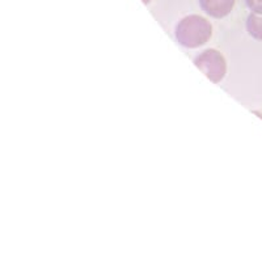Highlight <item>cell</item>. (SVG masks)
I'll return each mask as SVG.
<instances>
[{
	"label": "cell",
	"instance_id": "8992f818",
	"mask_svg": "<svg viewBox=\"0 0 262 262\" xmlns=\"http://www.w3.org/2000/svg\"><path fill=\"white\" fill-rule=\"evenodd\" d=\"M142 2H143V3H144V4H148V3H149V2H151V0H142Z\"/></svg>",
	"mask_w": 262,
	"mask_h": 262
},
{
	"label": "cell",
	"instance_id": "277c9868",
	"mask_svg": "<svg viewBox=\"0 0 262 262\" xmlns=\"http://www.w3.org/2000/svg\"><path fill=\"white\" fill-rule=\"evenodd\" d=\"M247 29L253 38L262 41V13L253 12L247 21Z\"/></svg>",
	"mask_w": 262,
	"mask_h": 262
},
{
	"label": "cell",
	"instance_id": "7a4b0ae2",
	"mask_svg": "<svg viewBox=\"0 0 262 262\" xmlns=\"http://www.w3.org/2000/svg\"><path fill=\"white\" fill-rule=\"evenodd\" d=\"M195 66L214 83H219L227 72L224 57L215 49H209L200 54L194 60Z\"/></svg>",
	"mask_w": 262,
	"mask_h": 262
},
{
	"label": "cell",
	"instance_id": "3957f363",
	"mask_svg": "<svg viewBox=\"0 0 262 262\" xmlns=\"http://www.w3.org/2000/svg\"><path fill=\"white\" fill-rule=\"evenodd\" d=\"M201 8L215 18L226 17L235 6V0H200Z\"/></svg>",
	"mask_w": 262,
	"mask_h": 262
},
{
	"label": "cell",
	"instance_id": "5b68a950",
	"mask_svg": "<svg viewBox=\"0 0 262 262\" xmlns=\"http://www.w3.org/2000/svg\"><path fill=\"white\" fill-rule=\"evenodd\" d=\"M247 6L249 7L250 11L256 13H262V0H245Z\"/></svg>",
	"mask_w": 262,
	"mask_h": 262
},
{
	"label": "cell",
	"instance_id": "6da1fadb",
	"mask_svg": "<svg viewBox=\"0 0 262 262\" xmlns=\"http://www.w3.org/2000/svg\"><path fill=\"white\" fill-rule=\"evenodd\" d=\"M212 34V27L205 17L190 15L182 18L176 27V38L182 46L195 49L205 45Z\"/></svg>",
	"mask_w": 262,
	"mask_h": 262
}]
</instances>
